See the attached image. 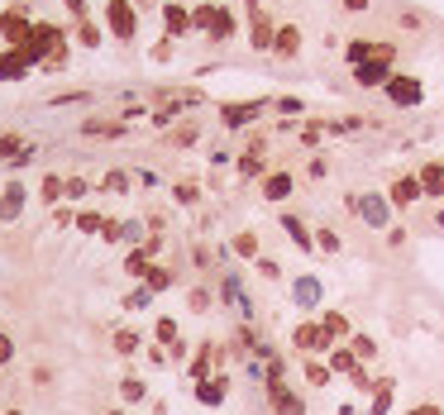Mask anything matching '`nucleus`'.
<instances>
[{
    "label": "nucleus",
    "mask_w": 444,
    "mask_h": 415,
    "mask_svg": "<svg viewBox=\"0 0 444 415\" xmlns=\"http://www.w3.org/2000/svg\"><path fill=\"white\" fill-rule=\"evenodd\" d=\"M224 392H229V387H224V377L196 382V401H201V406H220V401H224Z\"/></svg>",
    "instance_id": "obj_22"
},
{
    "label": "nucleus",
    "mask_w": 444,
    "mask_h": 415,
    "mask_svg": "<svg viewBox=\"0 0 444 415\" xmlns=\"http://www.w3.org/2000/svg\"><path fill=\"white\" fill-rule=\"evenodd\" d=\"M421 196H425V191H421V177H397V182H392V191H387V201H392L397 210L416 206Z\"/></svg>",
    "instance_id": "obj_12"
},
{
    "label": "nucleus",
    "mask_w": 444,
    "mask_h": 415,
    "mask_svg": "<svg viewBox=\"0 0 444 415\" xmlns=\"http://www.w3.org/2000/svg\"><path fill=\"white\" fill-rule=\"evenodd\" d=\"M153 339L172 348V344H177V320H172V315H158V324H153Z\"/></svg>",
    "instance_id": "obj_32"
},
{
    "label": "nucleus",
    "mask_w": 444,
    "mask_h": 415,
    "mask_svg": "<svg viewBox=\"0 0 444 415\" xmlns=\"http://www.w3.org/2000/svg\"><path fill=\"white\" fill-rule=\"evenodd\" d=\"M239 177H268L263 172V153H244L239 158Z\"/></svg>",
    "instance_id": "obj_37"
},
{
    "label": "nucleus",
    "mask_w": 444,
    "mask_h": 415,
    "mask_svg": "<svg viewBox=\"0 0 444 415\" xmlns=\"http://www.w3.org/2000/svg\"><path fill=\"white\" fill-rule=\"evenodd\" d=\"M143 239V220H124V244H139Z\"/></svg>",
    "instance_id": "obj_52"
},
{
    "label": "nucleus",
    "mask_w": 444,
    "mask_h": 415,
    "mask_svg": "<svg viewBox=\"0 0 444 415\" xmlns=\"http://www.w3.org/2000/svg\"><path fill=\"white\" fill-rule=\"evenodd\" d=\"M292 191H296L292 172H268V177H263V201H287Z\"/></svg>",
    "instance_id": "obj_16"
},
{
    "label": "nucleus",
    "mask_w": 444,
    "mask_h": 415,
    "mask_svg": "<svg viewBox=\"0 0 444 415\" xmlns=\"http://www.w3.org/2000/svg\"><path fill=\"white\" fill-rule=\"evenodd\" d=\"M272 53H277L282 62H292V58L301 53V29H296V24H277V38H272Z\"/></svg>",
    "instance_id": "obj_13"
},
{
    "label": "nucleus",
    "mask_w": 444,
    "mask_h": 415,
    "mask_svg": "<svg viewBox=\"0 0 444 415\" xmlns=\"http://www.w3.org/2000/svg\"><path fill=\"white\" fill-rule=\"evenodd\" d=\"M234 34H239V19H234V10H215V24H211V34H206V38H211V43H229V38H234Z\"/></svg>",
    "instance_id": "obj_20"
},
{
    "label": "nucleus",
    "mask_w": 444,
    "mask_h": 415,
    "mask_svg": "<svg viewBox=\"0 0 444 415\" xmlns=\"http://www.w3.org/2000/svg\"><path fill=\"white\" fill-rule=\"evenodd\" d=\"M62 191H67V177H53V172H48V177L38 182V196H43V206H58V201H62Z\"/></svg>",
    "instance_id": "obj_25"
},
{
    "label": "nucleus",
    "mask_w": 444,
    "mask_h": 415,
    "mask_svg": "<svg viewBox=\"0 0 444 415\" xmlns=\"http://www.w3.org/2000/svg\"><path fill=\"white\" fill-rule=\"evenodd\" d=\"M320 296H325V287H320V277H296L292 282V306H301V311H316L320 306Z\"/></svg>",
    "instance_id": "obj_10"
},
{
    "label": "nucleus",
    "mask_w": 444,
    "mask_h": 415,
    "mask_svg": "<svg viewBox=\"0 0 444 415\" xmlns=\"http://www.w3.org/2000/svg\"><path fill=\"white\" fill-rule=\"evenodd\" d=\"M411 415H444V411H440V406H416Z\"/></svg>",
    "instance_id": "obj_59"
},
{
    "label": "nucleus",
    "mask_w": 444,
    "mask_h": 415,
    "mask_svg": "<svg viewBox=\"0 0 444 415\" xmlns=\"http://www.w3.org/2000/svg\"><path fill=\"white\" fill-rule=\"evenodd\" d=\"M320 129H325V119H306V124H301V143L316 148V143H320Z\"/></svg>",
    "instance_id": "obj_44"
},
{
    "label": "nucleus",
    "mask_w": 444,
    "mask_h": 415,
    "mask_svg": "<svg viewBox=\"0 0 444 415\" xmlns=\"http://www.w3.org/2000/svg\"><path fill=\"white\" fill-rule=\"evenodd\" d=\"M349 382H353V392H377V377H373V372H368L363 363H358V368L349 372Z\"/></svg>",
    "instance_id": "obj_39"
},
{
    "label": "nucleus",
    "mask_w": 444,
    "mask_h": 415,
    "mask_svg": "<svg viewBox=\"0 0 444 415\" xmlns=\"http://www.w3.org/2000/svg\"><path fill=\"white\" fill-rule=\"evenodd\" d=\"M187 306H191V311H196V315H206V311H211V306H215V296H211L206 287H196V292L187 296Z\"/></svg>",
    "instance_id": "obj_42"
},
{
    "label": "nucleus",
    "mask_w": 444,
    "mask_h": 415,
    "mask_svg": "<svg viewBox=\"0 0 444 415\" xmlns=\"http://www.w3.org/2000/svg\"><path fill=\"white\" fill-rule=\"evenodd\" d=\"M244 10H248V48H253V53H272L277 24L263 14V5H258V0H244Z\"/></svg>",
    "instance_id": "obj_3"
},
{
    "label": "nucleus",
    "mask_w": 444,
    "mask_h": 415,
    "mask_svg": "<svg viewBox=\"0 0 444 415\" xmlns=\"http://www.w3.org/2000/svg\"><path fill=\"white\" fill-rule=\"evenodd\" d=\"M316 248H325V253H339V234H334V229H320V234H316Z\"/></svg>",
    "instance_id": "obj_48"
},
{
    "label": "nucleus",
    "mask_w": 444,
    "mask_h": 415,
    "mask_svg": "<svg viewBox=\"0 0 444 415\" xmlns=\"http://www.w3.org/2000/svg\"><path fill=\"white\" fill-rule=\"evenodd\" d=\"M77 229H82V234H101V229H106V215H101V210H82V215H77Z\"/></svg>",
    "instance_id": "obj_35"
},
{
    "label": "nucleus",
    "mask_w": 444,
    "mask_h": 415,
    "mask_svg": "<svg viewBox=\"0 0 444 415\" xmlns=\"http://www.w3.org/2000/svg\"><path fill=\"white\" fill-rule=\"evenodd\" d=\"M258 272H263L268 282H277V277H282V268H277V258H268V253L258 258Z\"/></svg>",
    "instance_id": "obj_50"
},
{
    "label": "nucleus",
    "mask_w": 444,
    "mask_h": 415,
    "mask_svg": "<svg viewBox=\"0 0 444 415\" xmlns=\"http://www.w3.org/2000/svg\"><path fill=\"white\" fill-rule=\"evenodd\" d=\"M282 229H287V239H292L296 248H306V253L316 248V234L306 229V220H301V215H282Z\"/></svg>",
    "instance_id": "obj_19"
},
{
    "label": "nucleus",
    "mask_w": 444,
    "mask_h": 415,
    "mask_svg": "<svg viewBox=\"0 0 444 415\" xmlns=\"http://www.w3.org/2000/svg\"><path fill=\"white\" fill-rule=\"evenodd\" d=\"M382 91H387V101H392V105H401V110H411V105H421V101H425V86H421L416 77H401V72H397V77H392V82L382 86Z\"/></svg>",
    "instance_id": "obj_5"
},
{
    "label": "nucleus",
    "mask_w": 444,
    "mask_h": 415,
    "mask_svg": "<svg viewBox=\"0 0 444 415\" xmlns=\"http://www.w3.org/2000/svg\"><path fill=\"white\" fill-rule=\"evenodd\" d=\"M292 344H296L301 353H330L334 339L320 329V320H306V324H296V329H292Z\"/></svg>",
    "instance_id": "obj_6"
},
{
    "label": "nucleus",
    "mask_w": 444,
    "mask_h": 415,
    "mask_svg": "<svg viewBox=\"0 0 444 415\" xmlns=\"http://www.w3.org/2000/svg\"><path fill=\"white\" fill-rule=\"evenodd\" d=\"M172 282H177V272H172V268H158V263H153V268H148V277H143V287H148L153 296H158V292H167Z\"/></svg>",
    "instance_id": "obj_27"
},
{
    "label": "nucleus",
    "mask_w": 444,
    "mask_h": 415,
    "mask_svg": "<svg viewBox=\"0 0 444 415\" xmlns=\"http://www.w3.org/2000/svg\"><path fill=\"white\" fill-rule=\"evenodd\" d=\"M163 34H167L172 43H177V38H191V34H196V29H191V10L177 5V0H167V5H163Z\"/></svg>",
    "instance_id": "obj_7"
},
{
    "label": "nucleus",
    "mask_w": 444,
    "mask_h": 415,
    "mask_svg": "<svg viewBox=\"0 0 444 415\" xmlns=\"http://www.w3.org/2000/svg\"><path fill=\"white\" fill-rule=\"evenodd\" d=\"M172 196H177L182 206H196V201H201V191H196V182H177V187H172Z\"/></svg>",
    "instance_id": "obj_45"
},
{
    "label": "nucleus",
    "mask_w": 444,
    "mask_h": 415,
    "mask_svg": "<svg viewBox=\"0 0 444 415\" xmlns=\"http://www.w3.org/2000/svg\"><path fill=\"white\" fill-rule=\"evenodd\" d=\"M101 239H110V244H124V220H106Z\"/></svg>",
    "instance_id": "obj_47"
},
{
    "label": "nucleus",
    "mask_w": 444,
    "mask_h": 415,
    "mask_svg": "<svg viewBox=\"0 0 444 415\" xmlns=\"http://www.w3.org/2000/svg\"><path fill=\"white\" fill-rule=\"evenodd\" d=\"M368 5H373V0H344V10H353V14H358V10H368Z\"/></svg>",
    "instance_id": "obj_57"
},
{
    "label": "nucleus",
    "mask_w": 444,
    "mask_h": 415,
    "mask_svg": "<svg viewBox=\"0 0 444 415\" xmlns=\"http://www.w3.org/2000/svg\"><path fill=\"white\" fill-rule=\"evenodd\" d=\"M24 148H29V143H24L19 134H0V158H5V163H14Z\"/></svg>",
    "instance_id": "obj_36"
},
{
    "label": "nucleus",
    "mask_w": 444,
    "mask_h": 415,
    "mask_svg": "<svg viewBox=\"0 0 444 415\" xmlns=\"http://www.w3.org/2000/svg\"><path fill=\"white\" fill-rule=\"evenodd\" d=\"M62 5L72 10V19H86V14H91V5H86V0H62Z\"/></svg>",
    "instance_id": "obj_55"
},
{
    "label": "nucleus",
    "mask_w": 444,
    "mask_h": 415,
    "mask_svg": "<svg viewBox=\"0 0 444 415\" xmlns=\"http://www.w3.org/2000/svg\"><path fill=\"white\" fill-rule=\"evenodd\" d=\"M10 363H14V339L0 334V368H10Z\"/></svg>",
    "instance_id": "obj_53"
},
{
    "label": "nucleus",
    "mask_w": 444,
    "mask_h": 415,
    "mask_svg": "<svg viewBox=\"0 0 444 415\" xmlns=\"http://www.w3.org/2000/svg\"><path fill=\"white\" fill-rule=\"evenodd\" d=\"M353 368H358V353H353L349 344H344V348H334V353H330V372H344V377H349Z\"/></svg>",
    "instance_id": "obj_30"
},
{
    "label": "nucleus",
    "mask_w": 444,
    "mask_h": 415,
    "mask_svg": "<svg viewBox=\"0 0 444 415\" xmlns=\"http://www.w3.org/2000/svg\"><path fill=\"white\" fill-rule=\"evenodd\" d=\"M119 396H124L129 406H139V401L148 396V387H143V377H124V382H119Z\"/></svg>",
    "instance_id": "obj_34"
},
{
    "label": "nucleus",
    "mask_w": 444,
    "mask_h": 415,
    "mask_svg": "<svg viewBox=\"0 0 444 415\" xmlns=\"http://www.w3.org/2000/svg\"><path fill=\"white\" fill-rule=\"evenodd\" d=\"M72 38H77V43H82V48H91V53H96V48H101V43H106V24H101V19H91V14H86V19H77V29H72Z\"/></svg>",
    "instance_id": "obj_14"
},
{
    "label": "nucleus",
    "mask_w": 444,
    "mask_h": 415,
    "mask_svg": "<svg viewBox=\"0 0 444 415\" xmlns=\"http://www.w3.org/2000/svg\"><path fill=\"white\" fill-rule=\"evenodd\" d=\"M330 363H320V358H306V382H311V387H330Z\"/></svg>",
    "instance_id": "obj_31"
},
{
    "label": "nucleus",
    "mask_w": 444,
    "mask_h": 415,
    "mask_svg": "<svg viewBox=\"0 0 444 415\" xmlns=\"http://www.w3.org/2000/svg\"><path fill=\"white\" fill-rule=\"evenodd\" d=\"M29 34H34L29 10H24V5H5V10H0V38H5V48H24Z\"/></svg>",
    "instance_id": "obj_2"
},
{
    "label": "nucleus",
    "mask_w": 444,
    "mask_h": 415,
    "mask_svg": "<svg viewBox=\"0 0 444 415\" xmlns=\"http://www.w3.org/2000/svg\"><path fill=\"white\" fill-rule=\"evenodd\" d=\"M153 5L163 10V0H134V10H153Z\"/></svg>",
    "instance_id": "obj_58"
},
{
    "label": "nucleus",
    "mask_w": 444,
    "mask_h": 415,
    "mask_svg": "<svg viewBox=\"0 0 444 415\" xmlns=\"http://www.w3.org/2000/svg\"><path fill=\"white\" fill-rule=\"evenodd\" d=\"M5 415H19V411H5Z\"/></svg>",
    "instance_id": "obj_62"
},
{
    "label": "nucleus",
    "mask_w": 444,
    "mask_h": 415,
    "mask_svg": "<svg viewBox=\"0 0 444 415\" xmlns=\"http://www.w3.org/2000/svg\"><path fill=\"white\" fill-rule=\"evenodd\" d=\"M268 396H272V406H277V415H306V406H301V396H292L282 382H268Z\"/></svg>",
    "instance_id": "obj_18"
},
{
    "label": "nucleus",
    "mask_w": 444,
    "mask_h": 415,
    "mask_svg": "<svg viewBox=\"0 0 444 415\" xmlns=\"http://www.w3.org/2000/svg\"><path fill=\"white\" fill-rule=\"evenodd\" d=\"M392 396H397V377H377V392H373V415L392 411Z\"/></svg>",
    "instance_id": "obj_21"
},
{
    "label": "nucleus",
    "mask_w": 444,
    "mask_h": 415,
    "mask_svg": "<svg viewBox=\"0 0 444 415\" xmlns=\"http://www.w3.org/2000/svg\"><path fill=\"white\" fill-rule=\"evenodd\" d=\"M124 306H129V311H148V306H153V292H148V287H134V292L124 296Z\"/></svg>",
    "instance_id": "obj_40"
},
{
    "label": "nucleus",
    "mask_w": 444,
    "mask_h": 415,
    "mask_svg": "<svg viewBox=\"0 0 444 415\" xmlns=\"http://www.w3.org/2000/svg\"><path fill=\"white\" fill-rule=\"evenodd\" d=\"M320 329H325L330 339H353V334H349V320H344L339 311H325V315H320Z\"/></svg>",
    "instance_id": "obj_29"
},
{
    "label": "nucleus",
    "mask_w": 444,
    "mask_h": 415,
    "mask_svg": "<svg viewBox=\"0 0 444 415\" xmlns=\"http://www.w3.org/2000/svg\"><path fill=\"white\" fill-rule=\"evenodd\" d=\"M172 143H182V148H187V143H196V124H182V129L172 134Z\"/></svg>",
    "instance_id": "obj_54"
},
{
    "label": "nucleus",
    "mask_w": 444,
    "mask_h": 415,
    "mask_svg": "<svg viewBox=\"0 0 444 415\" xmlns=\"http://www.w3.org/2000/svg\"><path fill=\"white\" fill-rule=\"evenodd\" d=\"M19 215H24V187L10 182V187L0 191V224H10V220H19Z\"/></svg>",
    "instance_id": "obj_15"
},
{
    "label": "nucleus",
    "mask_w": 444,
    "mask_h": 415,
    "mask_svg": "<svg viewBox=\"0 0 444 415\" xmlns=\"http://www.w3.org/2000/svg\"><path fill=\"white\" fill-rule=\"evenodd\" d=\"M148 58H153V62H172V38H158V43L148 48Z\"/></svg>",
    "instance_id": "obj_46"
},
{
    "label": "nucleus",
    "mask_w": 444,
    "mask_h": 415,
    "mask_svg": "<svg viewBox=\"0 0 444 415\" xmlns=\"http://www.w3.org/2000/svg\"><path fill=\"white\" fill-rule=\"evenodd\" d=\"M91 196V182L86 177H67V191H62V201H86Z\"/></svg>",
    "instance_id": "obj_38"
},
{
    "label": "nucleus",
    "mask_w": 444,
    "mask_h": 415,
    "mask_svg": "<svg viewBox=\"0 0 444 415\" xmlns=\"http://www.w3.org/2000/svg\"><path fill=\"white\" fill-rule=\"evenodd\" d=\"M211 358H215V348L201 339V344H196V358H191V368H187V372H191L196 382H206V377H211Z\"/></svg>",
    "instance_id": "obj_23"
},
{
    "label": "nucleus",
    "mask_w": 444,
    "mask_h": 415,
    "mask_svg": "<svg viewBox=\"0 0 444 415\" xmlns=\"http://www.w3.org/2000/svg\"><path fill=\"white\" fill-rule=\"evenodd\" d=\"M349 206L368 220V229H387V224H392V201H382L377 191H363V196H353Z\"/></svg>",
    "instance_id": "obj_4"
},
{
    "label": "nucleus",
    "mask_w": 444,
    "mask_h": 415,
    "mask_svg": "<svg viewBox=\"0 0 444 415\" xmlns=\"http://www.w3.org/2000/svg\"><path fill=\"white\" fill-rule=\"evenodd\" d=\"M139 344H143L139 329H115V353H139Z\"/></svg>",
    "instance_id": "obj_33"
},
{
    "label": "nucleus",
    "mask_w": 444,
    "mask_h": 415,
    "mask_svg": "<svg viewBox=\"0 0 444 415\" xmlns=\"http://www.w3.org/2000/svg\"><path fill=\"white\" fill-rule=\"evenodd\" d=\"M101 187H106V191H129V172H124V167H110Z\"/></svg>",
    "instance_id": "obj_43"
},
{
    "label": "nucleus",
    "mask_w": 444,
    "mask_h": 415,
    "mask_svg": "<svg viewBox=\"0 0 444 415\" xmlns=\"http://www.w3.org/2000/svg\"><path fill=\"white\" fill-rule=\"evenodd\" d=\"M234 253H239V258H248V263H258V258H263V253H258V234H253V229L234 234Z\"/></svg>",
    "instance_id": "obj_28"
},
{
    "label": "nucleus",
    "mask_w": 444,
    "mask_h": 415,
    "mask_svg": "<svg viewBox=\"0 0 444 415\" xmlns=\"http://www.w3.org/2000/svg\"><path fill=\"white\" fill-rule=\"evenodd\" d=\"M435 224H440V229H444V206H440V210H435Z\"/></svg>",
    "instance_id": "obj_60"
},
{
    "label": "nucleus",
    "mask_w": 444,
    "mask_h": 415,
    "mask_svg": "<svg viewBox=\"0 0 444 415\" xmlns=\"http://www.w3.org/2000/svg\"><path fill=\"white\" fill-rule=\"evenodd\" d=\"M306 172H311V177H316V182H320V177H325V172H330V163H325V158H311V167H306Z\"/></svg>",
    "instance_id": "obj_56"
},
{
    "label": "nucleus",
    "mask_w": 444,
    "mask_h": 415,
    "mask_svg": "<svg viewBox=\"0 0 444 415\" xmlns=\"http://www.w3.org/2000/svg\"><path fill=\"white\" fill-rule=\"evenodd\" d=\"M272 110H282V115H301L306 105L296 101V96H277V101H272Z\"/></svg>",
    "instance_id": "obj_49"
},
{
    "label": "nucleus",
    "mask_w": 444,
    "mask_h": 415,
    "mask_svg": "<svg viewBox=\"0 0 444 415\" xmlns=\"http://www.w3.org/2000/svg\"><path fill=\"white\" fill-rule=\"evenodd\" d=\"M215 10H220V5H211V0L191 5V29H196V34H211V24H215Z\"/></svg>",
    "instance_id": "obj_24"
},
{
    "label": "nucleus",
    "mask_w": 444,
    "mask_h": 415,
    "mask_svg": "<svg viewBox=\"0 0 444 415\" xmlns=\"http://www.w3.org/2000/svg\"><path fill=\"white\" fill-rule=\"evenodd\" d=\"M29 67H34V58H29L24 48H5V53H0V82H24Z\"/></svg>",
    "instance_id": "obj_11"
},
{
    "label": "nucleus",
    "mask_w": 444,
    "mask_h": 415,
    "mask_svg": "<svg viewBox=\"0 0 444 415\" xmlns=\"http://www.w3.org/2000/svg\"><path fill=\"white\" fill-rule=\"evenodd\" d=\"M263 110H268V101H229V105H220V119H224V129H244Z\"/></svg>",
    "instance_id": "obj_9"
},
{
    "label": "nucleus",
    "mask_w": 444,
    "mask_h": 415,
    "mask_svg": "<svg viewBox=\"0 0 444 415\" xmlns=\"http://www.w3.org/2000/svg\"><path fill=\"white\" fill-rule=\"evenodd\" d=\"M106 415H124V411H106Z\"/></svg>",
    "instance_id": "obj_61"
},
{
    "label": "nucleus",
    "mask_w": 444,
    "mask_h": 415,
    "mask_svg": "<svg viewBox=\"0 0 444 415\" xmlns=\"http://www.w3.org/2000/svg\"><path fill=\"white\" fill-rule=\"evenodd\" d=\"M77 101H91V91H62V96H53L48 105H77Z\"/></svg>",
    "instance_id": "obj_51"
},
{
    "label": "nucleus",
    "mask_w": 444,
    "mask_h": 415,
    "mask_svg": "<svg viewBox=\"0 0 444 415\" xmlns=\"http://www.w3.org/2000/svg\"><path fill=\"white\" fill-rule=\"evenodd\" d=\"M106 34L119 43H134L139 38V10L134 0H106Z\"/></svg>",
    "instance_id": "obj_1"
},
{
    "label": "nucleus",
    "mask_w": 444,
    "mask_h": 415,
    "mask_svg": "<svg viewBox=\"0 0 444 415\" xmlns=\"http://www.w3.org/2000/svg\"><path fill=\"white\" fill-rule=\"evenodd\" d=\"M148 268H153V253H148V248H129L124 272H129V277H148Z\"/></svg>",
    "instance_id": "obj_26"
},
{
    "label": "nucleus",
    "mask_w": 444,
    "mask_h": 415,
    "mask_svg": "<svg viewBox=\"0 0 444 415\" xmlns=\"http://www.w3.org/2000/svg\"><path fill=\"white\" fill-rule=\"evenodd\" d=\"M416 177H421V191H425L430 201H444V163H425Z\"/></svg>",
    "instance_id": "obj_17"
},
{
    "label": "nucleus",
    "mask_w": 444,
    "mask_h": 415,
    "mask_svg": "<svg viewBox=\"0 0 444 415\" xmlns=\"http://www.w3.org/2000/svg\"><path fill=\"white\" fill-rule=\"evenodd\" d=\"M392 67H397L392 58H368V62H358V67H353V82H358V86H387V82L397 77Z\"/></svg>",
    "instance_id": "obj_8"
},
{
    "label": "nucleus",
    "mask_w": 444,
    "mask_h": 415,
    "mask_svg": "<svg viewBox=\"0 0 444 415\" xmlns=\"http://www.w3.org/2000/svg\"><path fill=\"white\" fill-rule=\"evenodd\" d=\"M349 348H353V353H358V363H368V358H373V353H377V344H373V339H368V334H353V339H349Z\"/></svg>",
    "instance_id": "obj_41"
}]
</instances>
